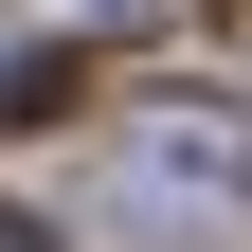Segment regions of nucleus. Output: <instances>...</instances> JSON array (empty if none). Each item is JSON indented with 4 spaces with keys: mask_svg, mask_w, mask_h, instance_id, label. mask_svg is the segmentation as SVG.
<instances>
[{
    "mask_svg": "<svg viewBox=\"0 0 252 252\" xmlns=\"http://www.w3.org/2000/svg\"><path fill=\"white\" fill-rule=\"evenodd\" d=\"M252 198V108H216V90H180V108H144V126H126V144H108V216H126V234H216V216H234Z\"/></svg>",
    "mask_w": 252,
    "mask_h": 252,
    "instance_id": "nucleus-1",
    "label": "nucleus"
},
{
    "mask_svg": "<svg viewBox=\"0 0 252 252\" xmlns=\"http://www.w3.org/2000/svg\"><path fill=\"white\" fill-rule=\"evenodd\" d=\"M0 252H54V234H36V216H18V198H0Z\"/></svg>",
    "mask_w": 252,
    "mask_h": 252,
    "instance_id": "nucleus-3",
    "label": "nucleus"
},
{
    "mask_svg": "<svg viewBox=\"0 0 252 252\" xmlns=\"http://www.w3.org/2000/svg\"><path fill=\"white\" fill-rule=\"evenodd\" d=\"M90 18H126V36H144V18H162V0H90Z\"/></svg>",
    "mask_w": 252,
    "mask_h": 252,
    "instance_id": "nucleus-4",
    "label": "nucleus"
},
{
    "mask_svg": "<svg viewBox=\"0 0 252 252\" xmlns=\"http://www.w3.org/2000/svg\"><path fill=\"white\" fill-rule=\"evenodd\" d=\"M72 90H90L72 54H0V126H54V108H72Z\"/></svg>",
    "mask_w": 252,
    "mask_h": 252,
    "instance_id": "nucleus-2",
    "label": "nucleus"
}]
</instances>
